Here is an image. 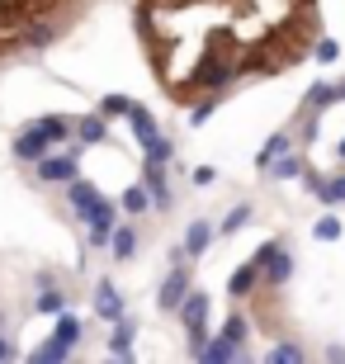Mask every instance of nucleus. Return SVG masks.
Instances as JSON below:
<instances>
[{"mask_svg":"<svg viewBox=\"0 0 345 364\" xmlns=\"http://www.w3.org/2000/svg\"><path fill=\"white\" fill-rule=\"evenodd\" d=\"M133 28L166 100L194 119L284 76L322 38L317 0H133Z\"/></svg>","mask_w":345,"mask_h":364,"instance_id":"1","label":"nucleus"},{"mask_svg":"<svg viewBox=\"0 0 345 364\" xmlns=\"http://www.w3.org/2000/svg\"><path fill=\"white\" fill-rule=\"evenodd\" d=\"M100 0H0V67L53 48Z\"/></svg>","mask_w":345,"mask_h":364,"instance_id":"2","label":"nucleus"},{"mask_svg":"<svg viewBox=\"0 0 345 364\" xmlns=\"http://www.w3.org/2000/svg\"><path fill=\"white\" fill-rule=\"evenodd\" d=\"M336 53H341L336 38H317V43H312V62H336Z\"/></svg>","mask_w":345,"mask_h":364,"instance_id":"3","label":"nucleus"},{"mask_svg":"<svg viewBox=\"0 0 345 364\" xmlns=\"http://www.w3.org/2000/svg\"><path fill=\"white\" fill-rule=\"evenodd\" d=\"M298 171H303V156H284V161H275V176H279V180L298 176Z\"/></svg>","mask_w":345,"mask_h":364,"instance_id":"4","label":"nucleus"},{"mask_svg":"<svg viewBox=\"0 0 345 364\" xmlns=\"http://www.w3.org/2000/svg\"><path fill=\"white\" fill-rule=\"evenodd\" d=\"M251 289H255V265H246V270L232 279V294H251Z\"/></svg>","mask_w":345,"mask_h":364,"instance_id":"5","label":"nucleus"},{"mask_svg":"<svg viewBox=\"0 0 345 364\" xmlns=\"http://www.w3.org/2000/svg\"><path fill=\"white\" fill-rule=\"evenodd\" d=\"M317 237H322V242H336V237H341V223H336V218L327 213V218L317 223Z\"/></svg>","mask_w":345,"mask_h":364,"instance_id":"6","label":"nucleus"},{"mask_svg":"<svg viewBox=\"0 0 345 364\" xmlns=\"http://www.w3.org/2000/svg\"><path fill=\"white\" fill-rule=\"evenodd\" d=\"M275 360H303V350H298V346H279Z\"/></svg>","mask_w":345,"mask_h":364,"instance_id":"7","label":"nucleus"},{"mask_svg":"<svg viewBox=\"0 0 345 364\" xmlns=\"http://www.w3.org/2000/svg\"><path fill=\"white\" fill-rule=\"evenodd\" d=\"M341 95H345V81H341Z\"/></svg>","mask_w":345,"mask_h":364,"instance_id":"8","label":"nucleus"}]
</instances>
